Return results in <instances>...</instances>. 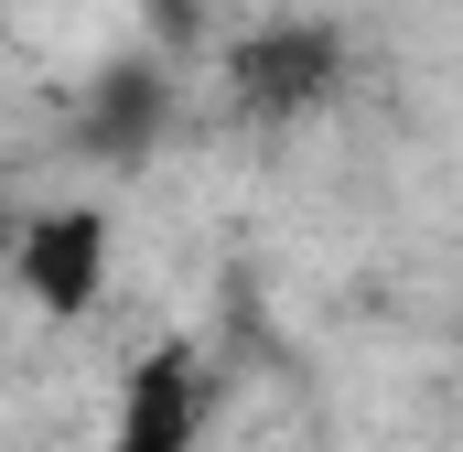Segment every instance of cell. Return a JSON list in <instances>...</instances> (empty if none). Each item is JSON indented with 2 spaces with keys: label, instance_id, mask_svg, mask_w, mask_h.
<instances>
[{
  "label": "cell",
  "instance_id": "obj_1",
  "mask_svg": "<svg viewBox=\"0 0 463 452\" xmlns=\"http://www.w3.org/2000/svg\"><path fill=\"white\" fill-rule=\"evenodd\" d=\"M345 87V33L335 22H259L227 43V98L259 129H291V118H324Z\"/></svg>",
  "mask_w": 463,
  "mask_h": 452
},
{
  "label": "cell",
  "instance_id": "obj_2",
  "mask_svg": "<svg viewBox=\"0 0 463 452\" xmlns=\"http://www.w3.org/2000/svg\"><path fill=\"white\" fill-rule=\"evenodd\" d=\"M11 280L33 291L43 324L98 313V291H109V216L98 205H54V216L11 226Z\"/></svg>",
  "mask_w": 463,
  "mask_h": 452
},
{
  "label": "cell",
  "instance_id": "obj_3",
  "mask_svg": "<svg viewBox=\"0 0 463 452\" xmlns=\"http://www.w3.org/2000/svg\"><path fill=\"white\" fill-rule=\"evenodd\" d=\"M205 442V377L184 344H151L118 388V442L109 452H194Z\"/></svg>",
  "mask_w": 463,
  "mask_h": 452
},
{
  "label": "cell",
  "instance_id": "obj_4",
  "mask_svg": "<svg viewBox=\"0 0 463 452\" xmlns=\"http://www.w3.org/2000/svg\"><path fill=\"white\" fill-rule=\"evenodd\" d=\"M162 118H173V76H162V65H109V76L87 87V108H76V140H87L98 162H140V151L162 140Z\"/></svg>",
  "mask_w": 463,
  "mask_h": 452
},
{
  "label": "cell",
  "instance_id": "obj_5",
  "mask_svg": "<svg viewBox=\"0 0 463 452\" xmlns=\"http://www.w3.org/2000/svg\"><path fill=\"white\" fill-rule=\"evenodd\" d=\"M0 248H11V205H0Z\"/></svg>",
  "mask_w": 463,
  "mask_h": 452
}]
</instances>
